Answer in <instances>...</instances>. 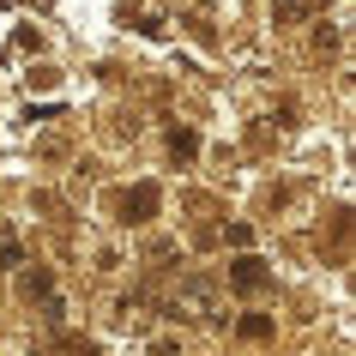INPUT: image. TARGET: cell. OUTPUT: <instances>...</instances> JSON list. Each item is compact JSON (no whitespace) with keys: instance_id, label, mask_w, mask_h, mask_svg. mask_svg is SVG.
Returning a JSON list of instances; mask_svg holds the SVG:
<instances>
[{"instance_id":"obj_2","label":"cell","mask_w":356,"mask_h":356,"mask_svg":"<svg viewBox=\"0 0 356 356\" xmlns=\"http://www.w3.org/2000/svg\"><path fill=\"white\" fill-rule=\"evenodd\" d=\"M151 206H157V188H151V181H139V188L127 193V211H121V218H133V224H145V218H151Z\"/></svg>"},{"instance_id":"obj_1","label":"cell","mask_w":356,"mask_h":356,"mask_svg":"<svg viewBox=\"0 0 356 356\" xmlns=\"http://www.w3.org/2000/svg\"><path fill=\"white\" fill-rule=\"evenodd\" d=\"M229 284H236V290H266L272 272H266L260 260H229Z\"/></svg>"},{"instance_id":"obj_3","label":"cell","mask_w":356,"mask_h":356,"mask_svg":"<svg viewBox=\"0 0 356 356\" xmlns=\"http://www.w3.org/2000/svg\"><path fill=\"white\" fill-rule=\"evenodd\" d=\"M242 332H248V338H266V332H272V320H266V314H248Z\"/></svg>"}]
</instances>
